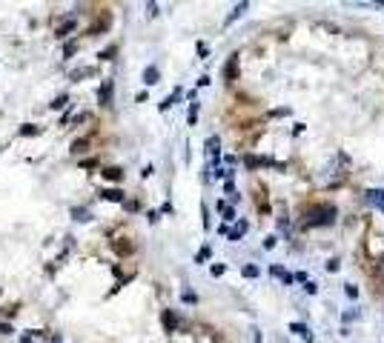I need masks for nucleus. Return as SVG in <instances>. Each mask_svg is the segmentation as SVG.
<instances>
[{
  "label": "nucleus",
  "mask_w": 384,
  "mask_h": 343,
  "mask_svg": "<svg viewBox=\"0 0 384 343\" xmlns=\"http://www.w3.org/2000/svg\"><path fill=\"white\" fill-rule=\"evenodd\" d=\"M244 9H247V3H238V6H235V9H233V15L227 18V26H230V23H233L235 18H241V15H244Z\"/></svg>",
  "instance_id": "1a4fd4ad"
},
{
  "label": "nucleus",
  "mask_w": 384,
  "mask_h": 343,
  "mask_svg": "<svg viewBox=\"0 0 384 343\" xmlns=\"http://www.w3.org/2000/svg\"><path fill=\"white\" fill-rule=\"evenodd\" d=\"M221 209H224V218H227V220H235V212L230 209V206H224V203H221Z\"/></svg>",
  "instance_id": "aec40b11"
},
{
  "label": "nucleus",
  "mask_w": 384,
  "mask_h": 343,
  "mask_svg": "<svg viewBox=\"0 0 384 343\" xmlns=\"http://www.w3.org/2000/svg\"><path fill=\"white\" fill-rule=\"evenodd\" d=\"M103 175H106L109 180H121V177H124V172H121V169H106Z\"/></svg>",
  "instance_id": "ddd939ff"
},
{
  "label": "nucleus",
  "mask_w": 384,
  "mask_h": 343,
  "mask_svg": "<svg viewBox=\"0 0 384 343\" xmlns=\"http://www.w3.org/2000/svg\"><path fill=\"white\" fill-rule=\"evenodd\" d=\"M235 75H238V54H233V57H230V63H227V69H224V78L230 80V83L235 80Z\"/></svg>",
  "instance_id": "f03ea898"
},
{
  "label": "nucleus",
  "mask_w": 384,
  "mask_h": 343,
  "mask_svg": "<svg viewBox=\"0 0 384 343\" xmlns=\"http://www.w3.org/2000/svg\"><path fill=\"white\" fill-rule=\"evenodd\" d=\"M66 103H69V97H66V95H61V97H58V100L52 103V109H63Z\"/></svg>",
  "instance_id": "f3484780"
},
{
  "label": "nucleus",
  "mask_w": 384,
  "mask_h": 343,
  "mask_svg": "<svg viewBox=\"0 0 384 343\" xmlns=\"http://www.w3.org/2000/svg\"><path fill=\"white\" fill-rule=\"evenodd\" d=\"M20 134H37L35 126H20Z\"/></svg>",
  "instance_id": "5701e85b"
},
{
  "label": "nucleus",
  "mask_w": 384,
  "mask_h": 343,
  "mask_svg": "<svg viewBox=\"0 0 384 343\" xmlns=\"http://www.w3.org/2000/svg\"><path fill=\"white\" fill-rule=\"evenodd\" d=\"M100 194H103L106 200H115V203L124 200V192H121V189H106V192H100Z\"/></svg>",
  "instance_id": "0eeeda50"
},
{
  "label": "nucleus",
  "mask_w": 384,
  "mask_h": 343,
  "mask_svg": "<svg viewBox=\"0 0 384 343\" xmlns=\"http://www.w3.org/2000/svg\"><path fill=\"white\" fill-rule=\"evenodd\" d=\"M344 292H347V298H358V289H356V286H353V283H350V286H347V289H344Z\"/></svg>",
  "instance_id": "b1692460"
},
{
  "label": "nucleus",
  "mask_w": 384,
  "mask_h": 343,
  "mask_svg": "<svg viewBox=\"0 0 384 343\" xmlns=\"http://www.w3.org/2000/svg\"><path fill=\"white\" fill-rule=\"evenodd\" d=\"M89 75H92V66H81V69L69 72V80H81V78H89Z\"/></svg>",
  "instance_id": "20e7f679"
},
{
  "label": "nucleus",
  "mask_w": 384,
  "mask_h": 343,
  "mask_svg": "<svg viewBox=\"0 0 384 343\" xmlns=\"http://www.w3.org/2000/svg\"><path fill=\"white\" fill-rule=\"evenodd\" d=\"M0 149H3V146H0Z\"/></svg>",
  "instance_id": "a878e982"
},
{
  "label": "nucleus",
  "mask_w": 384,
  "mask_h": 343,
  "mask_svg": "<svg viewBox=\"0 0 384 343\" xmlns=\"http://www.w3.org/2000/svg\"><path fill=\"white\" fill-rule=\"evenodd\" d=\"M75 218L78 220H89V212L86 209H75Z\"/></svg>",
  "instance_id": "412c9836"
},
{
  "label": "nucleus",
  "mask_w": 384,
  "mask_h": 343,
  "mask_svg": "<svg viewBox=\"0 0 384 343\" xmlns=\"http://www.w3.org/2000/svg\"><path fill=\"white\" fill-rule=\"evenodd\" d=\"M143 80H146L149 86H152V83H158V69H155V66H149V69L143 72Z\"/></svg>",
  "instance_id": "6e6552de"
},
{
  "label": "nucleus",
  "mask_w": 384,
  "mask_h": 343,
  "mask_svg": "<svg viewBox=\"0 0 384 343\" xmlns=\"http://www.w3.org/2000/svg\"><path fill=\"white\" fill-rule=\"evenodd\" d=\"M195 117H198V103H192V109H189V123H195Z\"/></svg>",
  "instance_id": "4be33fe9"
},
{
  "label": "nucleus",
  "mask_w": 384,
  "mask_h": 343,
  "mask_svg": "<svg viewBox=\"0 0 384 343\" xmlns=\"http://www.w3.org/2000/svg\"><path fill=\"white\" fill-rule=\"evenodd\" d=\"M244 235H247V220H241V223L230 232V240H238V238H244Z\"/></svg>",
  "instance_id": "423d86ee"
},
{
  "label": "nucleus",
  "mask_w": 384,
  "mask_h": 343,
  "mask_svg": "<svg viewBox=\"0 0 384 343\" xmlns=\"http://www.w3.org/2000/svg\"><path fill=\"white\" fill-rule=\"evenodd\" d=\"M83 149H86V141H78L75 146H72V152H75V155H81Z\"/></svg>",
  "instance_id": "a211bd4d"
},
{
  "label": "nucleus",
  "mask_w": 384,
  "mask_h": 343,
  "mask_svg": "<svg viewBox=\"0 0 384 343\" xmlns=\"http://www.w3.org/2000/svg\"><path fill=\"white\" fill-rule=\"evenodd\" d=\"M109 97H112V80H106V83L100 86V103L109 106Z\"/></svg>",
  "instance_id": "39448f33"
},
{
  "label": "nucleus",
  "mask_w": 384,
  "mask_h": 343,
  "mask_svg": "<svg viewBox=\"0 0 384 343\" xmlns=\"http://www.w3.org/2000/svg\"><path fill=\"white\" fill-rule=\"evenodd\" d=\"M272 275H276V278H281L284 283H293V275H287L281 266H272Z\"/></svg>",
  "instance_id": "9d476101"
},
{
  "label": "nucleus",
  "mask_w": 384,
  "mask_h": 343,
  "mask_svg": "<svg viewBox=\"0 0 384 343\" xmlns=\"http://www.w3.org/2000/svg\"><path fill=\"white\" fill-rule=\"evenodd\" d=\"M0 334H12V326L9 323H0Z\"/></svg>",
  "instance_id": "393cba45"
},
{
  "label": "nucleus",
  "mask_w": 384,
  "mask_h": 343,
  "mask_svg": "<svg viewBox=\"0 0 384 343\" xmlns=\"http://www.w3.org/2000/svg\"><path fill=\"white\" fill-rule=\"evenodd\" d=\"M367 197H370V203H373L375 209L384 212V189H373V192H367Z\"/></svg>",
  "instance_id": "7ed1b4c3"
},
{
  "label": "nucleus",
  "mask_w": 384,
  "mask_h": 343,
  "mask_svg": "<svg viewBox=\"0 0 384 343\" xmlns=\"http://www.w3.org/2000/svg\"><path fill=\"white\" fill-rule=\"evenodd\" d=\"M244 278H258V266H244Z\"/></svg>",
  "instance_id": "dca6fc26"
},
{
  "label": "nucleus",
  "mask_w": 384,
  "mask_h": 343,
  "mask_svg": "<svg viewBox=\"0 0 384 343\" xmlns=\"http://www.w3.org/2000/svg\"><path fill=\"white\" fill-rule=\"evenodd\" d=\"M336 220V209L327 206V203H318V206H307L304 209V223L307 226H330Z\"/></svg>",
  "instance_id": "f257e3e1"
},
{
  "label": "nucleus",
  "mask_w": 384,
  "mask_h": 343,
  "mask_svg": "<svg viewBox=\"0 0 384 343\" xmlns=\"http://www.w3.org/2000/svg\"><path fill=\"white\" fill-rule=\"evenodd\" d=\"M244 163H247V166H250V169H258L261 163H267V160H258V158H252V155H250V158L244 160Z\"/></svg>",
  "instance_id": "2eb2a0df"
},
{
  "label": "nucleus",
  "mask_w": 384,
  "mask_h": 343,
  "mask_svg": "<svg viewBox=\"0 0 384 343\" xmlns=\"http://www.w3.org/2000/svg\"><path fill=\"white\" fill-rule=\"evenodd\" d=\"M163 323H167V329H175V323H178V320H175V315H172V312H163Z\"/></svg>",
  "instance_id": "4468645a"
},
{
  "label": "nucleus",
  "mask_w": 384,
  "mask_h": 343,
  "mask_svg": "<svg viewBox=\"0 0 384 343\" xmlns=\"http://www.w3.org/2000/svg\"><path fill=\"white\" fill-rule=\"evenodd\" d=\"M290 329H293L295 334H301V337H310V329H307V326H304V323H293V326H290Z\"/></svg>",
  "instance_id": "9b49d317"
},
{
  "label": "nucleus",
  "mask_w": 384,
  "mask_h": 343,
  "mask_svg": "<svg viewBox=\"0 0 384 343\" xmlns=\"http://www.w3.org/2000/svg\"><path fill=\"white\" fill-rule=\"evenodd\" d=\"M206 149H209V155L218 158V138H209V141H206Z\"/></svg>",
  "instance_id": "f8f14e48"
},
{
  "label": "nucleus",
  "mask_w": 384,
  "mask_h": 343,
  "mask_svg": "<svg viewBox=\"0 0 384 343\" xmlns=\"http://www.w3.org/2000/svg\"><path fill=\"white\" fill-rule=\"evenodd\" d=\"M206 257H209V246H204L201 252H198V263H204Z\"/></svg>",
  "instance_id": "6ab92c4d"
}]
</instances>
